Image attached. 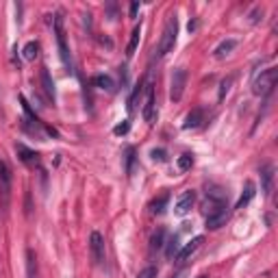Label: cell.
I'll list each match as a JSON object with an SVG mask.
<instances>
[{
	"label": "cell",
	"instance_id": "6da1fadb",
	"mask_svg": "<svg viewBox=\"0 0 278 278\" xmlns=\"http://www.w3.org/2000/svg\"><path fill=\"white\" fill-rule=\"evenodd\" d=\"M176 35H178V20H176V16H172L170 20H167V24L163 28V35H161V41L157 46V57H159V59H161V57H165L174 48V43H176Z\"/></svg>",
	"mask_w": 278,
	"mask_h": 278
},
{
	"label": "cell",
	"instance_id": "7a4b0ae2",
	"mask_svg": "<svg viewBox=\"0 0 278 278\" xmlns=\"http://www.w3.org/2000/svg\"><path fill=\"white\" fill-rule=\"evenodd\" d=\"M276 78H278V68L263 70L261 74L254 78L252 94H254V96H267V94H272V89L276 87Z\"/></svg>",
	"mask_w": 278,
	"mask_h": 278
},
{
	"label": "cell",
	"instance_id": "3957f363",
	"mask_svg": "<svg viewBox=\"0 0 278 278\" xmlns=\"http://www.w3.org/2000/svg\"><path fill=\"white\" fill-rule=\"evenodd\" d=\"M187 85V70L185 68H176L172 74V85H170V98L172 102H178L182 98V91H185Z\"/></svg>",
	"mask_w": 278,
	"mask_h": 278
},
{
	"label": "cell",
	"instance_id": "277c9868",
	"mask_svg": "<svg viewBox=\"0 0 278 278\" xmlns=\"http://www.w3.org/2000/svg\"><path fill=\"white\" fill-rule=\"evenodd\" d=\"M55 33H57V46H59V55H61L63 63L70 68L72 59H70V48H68V43H65V31H63V20H61V16L55 18Z\"/></svg>",
	"mask_w": 278,
	"mask_h": 278
},
{
	"label": "cell",
	"instance_id": "5b68a950",
	"mask_svg": "<svg viewBox=\"0 0 278 278\" xmlns=\"http://www.w3.org/2000/svg\"><path fill=\"white\" fill-rule=\"evenodd\" d=\"M226 222H228V209H226V204L211 209L207 213V228L209 230H217L219 226H224Z\"/></svg>",
	"mask_w": 278,
	"mask_h": 278
},
{
	"label": "cell",
	"instance_id": "8992f818",
	"mask_svg": "<svg viewBox=\"0 0 278 278\" xmlns=\"http://www.w3.org/2000/svg\"><path fill=\"white\" fill-rule=\"evenodd\" d=\"M144 120L148 122V124H155V120H157L155 87H152V83H146V105H144Z\"/></svg>",
	"mask_w": 278,
	"mask_h": 278
},
{
	"label": "cell",
	"instance_id": "52a82bcc",
	"mask_svg": "<svg viewBox=\"0 0 278 278\" xmlns=\"http://www.w3.org/2000/svg\"><path fill=\"white\" fill-rule=\"evenodd\" d=\"M89 252H91V261L100 265L102 261H105V239H102L100 233L94 230L91 237H89Z\"/></svg>",
	"mask_w": 278,
	"mask_h": 278
},
{
	"label": "cell",
	"instance_id": "ba28073f",
	"mask_svg": "<svg viewBox=\"0 0 278 278\" xmlns=\"http://www.w3.org/2000/svg\"><path fill=\"white\" fill-rule=\"evenodd\" d=\"M194 202H196V192H192V189H187V192H182L178 196V200H176V207H174V213L176 215H187L189 211L194 209Z\"/></svg>",
	"mask_w": 278,
	"mask_h": 278
},
{
	"label": "cell",
	"instance_id": "9c48e42d",
	"mask_svg": "<svg viewBox=\"0 0 278 278\" xmlns=\"http://www.w3.org/2000/svg\"><path fill=\"white\" fill-rule=\"evenodd\" d=\"M202 244H204V237H202V235L194 237L192 241H189V244H185V246L180 248V250H178V254H176V257H174V259H176L178 263H185V261H189V259L194 257V254H196V250H198V248H200Z\"/></svg>",
	"mask_w": 278,
	"mask_h": 278
},
{
	"label": "cell",
	"instance_id": "30bf717a",
	"mask_svg": "<svg viewBox=\"0 0 278 278\" xmlns=\"http://www.w3.org/2000/svg\"><path fill=\"white\" fill-rule=\"evenodd\" d=\"M16 152H18V157H20L22 163H26V165H31V167L39 163V155L35 150L26 148L24 144H16Z\"/></svg>",
	"mask_w": 278,
	"mask_h": 278
},
{
	"label": "cell",
	"instance_id": "8fae6325",
	"mask_svg": "<svg viewBox=\"0 0 278 278\" xmlns=\"http://www.w3.org/2000/svg\"><path fill=\"white\" fill-rule=\"evenodd\" d=\"M9 189H11V170H9V165L0 159V192H3L5 200L9 198Z\"/></svg>",
	"mask_w": 278,
	"mask_h": 278
},
{
	"label": "cell",
	"instance_id": "7c38bea8",
	"mask_svg": "<svg viewBox=\"0 0 278 278\" xmlns=\"http://www.w3.org/2000/svg\"><path fill=\"white\" fill-rule=\"evenodd\" d=\"M272 182H274V165H263L261 167V187H263V194L269 196L272 194Z\"/></svg>",
	"mask_w": 278,
	"mask_h": 278
},
{
	"label": "cell",
	"instance_id": "4fadbf2b",
	"mask_svg": "<svg viewBox=\"0 0 278 278\" xmlns=\"http://www.w3.org/2000/svg\"><path fill=\"white\" fill-rule=\"evenodd\" d=\"M254 194H257V187H254L252 180H248L246 187H244V192H241V196H239L237 204H235V209H244L246 204H250V200L254 198Z\"/></svg>",
	"mask_w": 278,
	"mask_h": 278
},
{
	"label": "cell",
	"instance_id": "5bb4252c",
	"mask_svg": "<svg viewBox=\"0 0 278 278\" xmlns=\"http://www.w3.org/2000/svg\"><path fill=\"white\" fill-rule=\"evenodd\" d=\"M235 48H237V39H224V41L213 50V57H215V59H224V57H228Z\"/></svg>",
	"mask_w": 278,
	"mask_h": 278
},
{
	"label": "cell",
	"instance_id": "9a60e30c",
	"mask_svg": "<svg viewBox=\"0 0 278 278\" xmlns=\"http://www.w3.org/2000/svg\"><path fill=\"white\" fill-rule=\"evenodd\" d=\"M202 118H204V113H202V109H194V111H189L187 113V118H185V124H182V128H198L200 124H202Z\"/></svg>",
	"mask_w": 278,
	"mask_h": 278
},
{
	"label": "cell",
	"instance_id": "2e32d148",
	"mask_svg": "<svg viewBox=\"0 0 278 278\" xmlns=\"http://www.w3.org/2000/svg\"><path fill=\"white\" fill-rule=\"evenodd\" d=\"M167 202H170V194L163 192V194L159 196V198L152 200V204H150V211H152V213H155V215H161V213H163V211H165Z\"/></svg>",
	"mask_w": 278,
	"mask_h": 278
},
{
	"label": "cell",
	"instance_id": "e0dca14e",
	"mask_svg": "<svg viewBox=\"0 0 278 278\" xmlns=\"http://www.w3.org/2000/svg\"><path fill=\"white\" fill-rule=\"evenodd\" d=\"M26 278H37V257L33 250H26Z\"/></svg>",
	"mask_w": 278,
	"mask_h": 278
},
{
	"label": "cell",
	"instance_id": "ac0fdd59",
	"mask_svg": "<svg viewBox=\"0 0 278 278\" xmlns=\"http://www.w3.org/2000/svg\"><path fill=\"white\" fill-rule=\"evenodd\" d=\"M139 39H142V26H135V31L130 33V41H128V46H126V57H133L135 55V50L139 46Z\"/></svg>",
	"mask_w": 278,
	"mask_h": 278
},
{
	"label": "cell",
	"instance_id": "d6986e66",
	"mask_svg": "<svg viewBox=\"0 0 278 278\" xmlns=\"http://www.w3.org/2000/svg\"><path fill=\"white\" fill-rule=\"evenodd\" d=\"M41 85H43V91L48 94V98L55 100V83H53V78H50V72H48L46 68L41 70Z\"/></svg>",
	"mask_w": 278,
	"mask_h": 278
},
{
	"label": "cell",
	"instance_id": "ffe728a7",
	"mask_svg": "<svg viewBox=\"0 0 278 278\" xmlns=\"http://www.w3.org/2000/svg\"><path fill=\"white\" fill-rule=\"evenodd\" d=\"M37 55H39V43L37 41H28L24 50H22V57H24L26 61H35L37 59Z\"/></svg>",
	"mask_w": 278,
	"mask_h": 278
},
{
	"label": "cell",
	"instance_id": "44dd1931",
	"mask_svg": "<svg viewBox=\"0 0 278 278\" xmlns=\"http://www.w3.org/2000/svg\"><path fill=\"white\" fill-rule=\"evenodd\" d=\"M94 83H96V87H100V89H107V91H113L115 89V83L113 78L109 74H98L96 78H94Z\"/></svg>",
	"mask_w": 278,
	"mask_h": 278
},
{
	"label": "cell",
	"instance_id": "7402d4cb",
	"mask_svg": "<svg viewBox=\"0 0 278 278\" xmlns=\"http://www.w3.org/2000/svg\"><path fill=\"white\" fill-rule=\"evenodd\" d=\"M178 250H180V244H178V237L174 235L170 241H167V250H165V257L167 259H174L178 254Z\"/></svg>",
	"mask_w": 278,
	"mask_h": 278
},
{
	"label": "cell",
	"instance_id": "603a6c76",
	"mask_svg": "<svg viewBox=\"0 0 278 278\" xmlns=\"http://www.w3.org/2000/svg\"><path fill=\"white\" fill-rule=\"evenodd\" d=\"M163 239H165V230L163 228H159L155 235H152V239H150V250L155 252V250H159L161 246H163Z\"/></svg>",
	"mask_w": 278,
	"mask_h": 278
},
{
	"label": "cell",
	"instance_id": "cb8c5ba5",
	"mask_svg": "<svg viewBox=\"0 0 278 278\" xmlns=\"http://www.w3.org/2000/svg\"><path fill=\"white\" fill-rule=\"evenodd\" d=\"M176 165H178V170H180V172L192 170V165H194V157H192V155H180L178 161H176Z\"/></svg>",
	"mask_w": 278,
	"mask_h": 278
},
{
	"label": "cell",
	"instance_id": "d4e9b609",
	"mask_svg": "<svg viewBox=\"0 0 278 278\" xmlns=\"http://www.w3.org/2000/svg\"><path fill=\"white\" fill-rule=\"evenodd\" d=\"M230 85H233V76L222 80V85H219V100H224V96L230 91Z\"/></svg>",
	"mask_w": 278,
	"mask_h": 278
},
{
	"label": "cell",
	"instance_id": "484cf974",
	"mask_svg": "<svg viewBox=\"0 0 278 278\" xmlns=\"http://www.w3.org/2000/svg\"><path fill=\"white\" fill-rule=\"evenodd\" d=\"M133 163H135V148H126V174H133Z\"/></svg>",
	"mask_w": 278,
	"mask_h": 278
},
{
	"label": "cell",
	"instance_id": "4316f807",
	"mask_svg": "<svg viewBox=\"0 0 278 278\" xmlns=\"http://www.w3.org/2000/svg\"><path fill=\"white\" fill-rule=\"evenodd\" d=\"M142 83H139L137 87H135V91H133V96H130V100H128V109H130V111H135V102H137V98L139 96H142Z\"/></svg>",
	"mask_w": 278,
	"mask_h": 278
},
{
	"label": "cell",
	"instance_id": "83f0119b",
	"mask_svg": "<svg viewBox=\"0 0 278 278\" xmlns=\"http://www.w3.org/2000/svg\"><path fill=\"white\" fill-rule=\"evenodd\" d=\"M137 278H157V267H155V265H148L146 269H142V272H139Z\"/></svg>",
	"mask_w": 278,
	"mask_h": 278
},
{
	"label": "cell",
	"instance_id": "f1b7e54d",
	"mask_svg": "<svg viewBox=\"0 0 278 278\" xmlns=\"http://www.w3.org/2000/svg\"><path fill=\"white\" fill-rule=\"evenodd\" d=\"M150 157L155 159V161H159V163H161V161H165V159H167V155H165V150H163V148H159V150L155 148V150L150 152Z\"/></svg>",
	"mask_w": 278,
	"mask_h": 278
},
{
	"label": "cell",
	"instance_id": "f546056e",
	"mask_svg": "<svg viewBox=\"0 0 278 278\" xmlns=\"http://www.w3.org/2000/svg\"><path fill=\"white\" fill-rule=\"evenodd\" d=\"M128 128H130V124H128V122H122V124H118V126L113 128V133H115V135H126Z\"/></svg>",
	"mask_w": 278,
	"mask_h": 278
},
{
	"label": "cell",
	"instance_id": "4dcf8cb0",
	"mask_svg": "<svg viewBox=\"0 0 278 278\" xmlns=\"http://www.w3.org/2000/svg\"><path fill=\"white\" fill-rule=\"evenodd\" d=\"M137 9H139V5H137V3L130 5V18H135V16H137Z\"/></svg>",
	"mask_w": 278,
	"mask_h": 278
},
{
	"label": "cell",
	"instance_id": "1f68e13d",
	"mask_svg": "<svg viewBox=\"0 0 278 278\" xmlns=\"http://www.w3.org/2000/svg\"><path fill=\"white\" fill-rule=\"evenodd\" d=\"M187 274H189V272H187V269H182V272H178V274H174L172 278H187Z\"/></svg>",
	"mask_w": 278,
	"mask_h": 278
},
{
	"label": "cell",
	"instance_id": "d6a6232c",
	"mask_svg": "<svg viewBox=\"0 0 278 278\" xmlns=\"http://www.w3.org/2000/svg\"><path fill=\"white\" fill-rule=\"evenodd\" d=\"M196 26H198V24H196V22H189V26H187V28H189V33L196 31Z\"/></svg>",
	"mask_w": 278,
	"mask_h": 278
},
{
	"label": "cell",
	"instance_id": "836d02e7",
	"mask_svg": "<svg viewBox=\"0 0 278 278\" xmlns=\"http://www.w3.org/2000/svg\"><path fill=\"white\" fill-rule=\"evenodd\" d=\"M198 278H209V276H207V274H200V276H198Z\"/></svg>",
	"mask_w": 278,
	"mask_h": 278
}]
</instances>
